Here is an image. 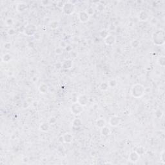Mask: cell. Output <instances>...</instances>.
Here are the masks:
<instances>
[{"instance_id": "7bdbcfd3", "label": "cell", "mask_w": 165, "mask_h": 165, "mask_svg": "<svg viewBox=\"0 0 165 165\" xmlns=\"http://www.w3.org/2000/svg\"><path fill=\"white\" fill-rule=\"evenodd\" d=\"M65 50H66L67 52H70L71 51H72V50H73V49H72V47L70 46V45H68L67 46H66V47L65 49Z\"/></svg>"}, {"instance_id": "44dd1931", "label": "cell", "mask_w": 165, "mask_h": 165, "mask_svg": "<svg viewBox=\"0 0 165 165\" xmlns=\"http://www.w3.org/2000/svg\"><path fill=\"white\" fill-rule=\"evenodd\" d=\"M140 45H141V43H140V41H139V39H133V40L130 42V46L132 49H138V48L140 46Z\"/></svg>"}, {"instance_id": "ac0fdd59", "label": "cell", "mask_w": 165, "mask_h": 165, "mask_svg": "<svg viewBox=\"0 0 165 165\" xmlns=\"http://www.w3.org/2000/svg\"><path fill=\"white\" fill-rule=\"evenodd\" d=\"M101 134L103 137H107L111 134V130L109 127L105 126L101 128Z\"/></svg>"}, {"instance_id": "4dcf8cb0", "label": "cell", "mask_w": 165, "mask_h": 165, "mask_svg": "<svg viewBox=\"0 0 165 165\" xmlns=\"http://www.w3.org/2000/svg\"><path fill=\"white\" fill-rule=\"evenodd\" d=\"M163 116V112L161 109H157L155 112V117L156 119H161Z\"/></svg>"}, {"instance_id": "52a82bcc", "label": "cell", "mask_w": 165, "mask_h": 165, "mask_svg": "<svg viewBox=\"0 0 165 165\" xmlns=\"http://www.w3.org/2000/svg\"><path fill=\"white\" fill-rule=\"evenodd\" d=\"M121 122V118L118 115H113L110 117L108 124H109L110 126H112V127H117L120 125Z\"/></svg>"}, {"instance_id": "9c48e42d", "label": "cell", "mask_w": 165, "mask_h": 165, "mask_svg": "<svg viewBox=\"0 0 165 165\" xmlns=\"http://www.w3.org/2000/svg\"><path fill=\"white\" fill-rule=\"evenodd\" d=\"M104 43L107 46H113L116 43V37L114 35L110 34L107 37L104 39Z\"/></svg>"}, {"instance_id": "484cf974", "label": "cell", "mask_w": 165, "mask_h": 165, "mask_svg": "<svg viewBox=\"0 0 165 165\" xmlns=\"http://www.w3.org/2000/svg\"><path fill=\"white\" fill-rule=\"evenodd\" d=\"M158 65L161 67H164L165 66V57L164 56H161L158 58L157 61Z\"/></svg>"}, {"instance_id": "3957f363", "label": "cell", "mask_w": 165, "mask_h": 165, "mask_svg": "<svg viewBox=\"0 0 165 165\" xmlns=\"http://www.w3.org/2000/svg\"><path fill=\"white\" fill-rule=\"evenodd\" d=\"M61 10L65 15L71 16V15L74 14L76 12V5L74 4L72 2H70V1L65 2Z\"/></svg>"}, {"instance_id": "d4e9b609", "label": "cell", "mask_w": 165, "mask_h": 165, "mask_svg": "<svg viewBox=\"0 0 165 165\" xmlns=\"http://www.w3.org/2000/svg\"><path fill=\"white\" fill-rule=\"evenodd\" d=\"M108 88H109V86H108V82H103L99 86V89L101 91H103V92L108 90Z\"/></svg>"}, {"instance_id": "277c9868", "label": "cell", "mask_w": 165, "mask_h": 165, "mask_svg": "<svg viewBox=\"0 0 165 165\" xmlns=\"http://www.w3.org/2000/svg\"><path fill=\"white\" fill-rule=\"evenodd\" d=\"M36 31H37V27L35 25L29 23L23 27L22 32L26 36L31 37V36H34L36 34Z\"/></svg>"}, {"instance_id": "83f0119b", "label": "cell", "mask_w": 165, "mask_h": 165, "mask_svg": "<svg viewBox=\"0 0 165 165\" xmlns=\"http://www.w3.org/2000/svg\"><path fill=\"white\" fill-rule=\"evenodd\" d=\"M135 151L140 156L142 155H144V154H145V147H143V146H139V147H137L135 148Z\"/></svg>"}, {"instance_id": "e0dca14e", "label": "cell", "mask_w": 165, "mask_h": 165, "mask_svg": "<svg viewBox=\"0 0 165 165\" xmlns=\"http://www.w3.org/2000/svg\"><path fill=\"white\" fill-rule=\"evenodd\" d=\"M49 90V86L45 83H41L38 86V90L41 94H46L48 93Z\"/></svg>"}, {"instance_id": "f1b7e54d", "label": "cell", "mask_w": 165, "mask_h": 165, "mask_svg": "<svg viewBox=\"0 0 165 165\" xmlns=\"http://www.w3.org/2000/svg\"><path fill=\"white\" fill-rule=\"evenodd\" d=\"M85 11L86 12V13L88 14V16H89L90 17L93 16V15L95 14V9L92 6H89V7H88L86 8Z\"/></svg>"}, {"instance_id": "ee69618b", "label": "cell", "mask_w": 165, "mask_h": 165, "mask_svg": "<svg viewBox=\"0 0 165 165\" xmlns=\"http://www.w3.org/2000/svg\"><path fill=\"white\" fill-rule=\"evenodd\" d=\"M70 56H73L72 57L73 58H76L77 57V53L75 51H74V50H72V51H71L70 52Z\"/></svg>"}, {"instance_id": "f546056e", "label": "cell", "mask_w": 165, "mask_h": 165, "mask_svg": "<svg viewBox=\"0 0 165 165\" xmlns=\"http://www.w3.org/2000/svg\"><path fill=\"white\" fill-rule=\"evenodd\" d=\"M64 50L65 49L61 48V46H58L56 47L54 50V52L57 56H60V55H62L64 52Z\"/></svg>"}, {"instance_id": "8fae6325", "label": "cell", "mask_w": 165, "mask_h": 165, "mask_svg": "<svg viewBox=\"0 0 165 165\" xmlns=\"http://www.w3.org/2000/svg\"><path fill=\"white\" fill-rule=\"evenodd\" d=\"M140 159V155L135 150L132 151L128 155V161L132 163H136Z\"/></svg>"}, {"instance_id": "60d3db41", "label": "cell", "mask_w": 165, "mask_h": 165, "mask_svg": "<svg viewBox=\"0 0 165 165\" xmlns=\"http://www.w3.org/2000/svg\"><path fill=\"white\" fill-rule=\"evenodd\" d=\"M115 29H116V26H115L113 24H111L110 25L108 28V30L110 32H113L115 31Z\"/></svg>"}, {"instance_id": "7c38bea8", "label": "cell", "mask_w": 165, "mask_h": 165, "mask_svg": "<svg viewBox=\"0 0 165 165\" xmlns=\"http://www.w3.org/2000/svg\"><path fill=\"white\" fill-rule=\"evenodd\" d=\"M16 11L18 13H23L25 11H27L28 9V5L25 2H19L16 5Z\"/></svg>"}, {"instance_id": "5b68a950", "label": "cell", "mask_w": 165, "mask_h": 165, "mask_svg": "<svg viewBox=\"0 0 165 165\" xmlns=\"http://www.w3.org/2000/svg\"><path fill=\"white\" fill-rule=\"evenodd\" d=\"M70 110L71 113L74 115H80L84 111V106L81 105L78 102L73 103L70 107Z\"/></svg>"}, {"instance_id": "ab89813d", "label": "cell", "mask_w": 165, "mask_h": 165, "mask_svg": "<svg viewBox=\"0 0 165 165\" xmlns=\"http://www.w3.org/2000/svg\"><path fill=\"white\" fill-rule=\"evenodd\" d=\"M65 147H64V146L62 145V143L61 144V145H58V147H57V150H58L59 152H61V153H62V152H64V151H65Z\"/></svg>"}, {"instance_id": "7a4b0ae2", "label": "cell", "mask_w": 165, "mask_h": 165, "mask_svg": "<svg viewBox=\"0 0 165 165\" xmlns=\"http://www.w3.org/2000/svg\"><path fill=\"white\" fill-rule=\"evenodd\" d=\"M146 90L145 86L140 83H135L132 86L130 90V95L133 98L139 99L145 94Z\"/></svg>"}, {"instance_id": "4fadbf2b", "label": "cell", "mask_w": 165, "mask_h": 165, "mask_svg": "<svg viewBox=\"0 0 165 165\" xmlns=\"http://www.w3.org/2000/svg\"><path fill=\"white\" fill-rule=\"evenodd\" d=\"M62 64V68L65 69V70H70V69L72 68L74 66V63L72 59H65L61 63Z\"/></svg>"}, {"instance_id": "f35d334b", "label": "cell", "mask_w": 165, "mask_h": 165, "mask_svg": "<svg viewBox=\"0 0 165 165\" xmlns=\"http://www.w3.org/2000/svg\"><path fill=\"white\" fill-rule=\"evenodd\" d=\"M65 2H63V1H59V2H57L56 3V7H58L59 9H62V8L63 7V5L65 4Z\"/></svg>"}, {"instance_id": "1f68e13d", "label": "cell", "mask_w": 165, "mask_h": 165, "mask_svg": "<svg viewBox=\"0 0 165 165\" xmlns=\"http://www.w3.org/2000/svg\"><path fill=\"white\" fill-rule=\"evenodd\" d=\"M150 23L152 26L155 27L156 26L158 23V19L155 17H151L150 19Z\"/></svg>"}, {"instance_id": "30bf717a", "label": "cell", "mask_w": 165, "mask_h": 165, "mask_svg": "<svg viewBox=\"0 0 165 165\" xmlns=\"http://www.w3.org/2000/svg\"><path fill=\"white\" fill-rule=\"evenodd\" d=\"M150 18L149 13L147 10H142L139 12V14H138V19L139 21L141 22H145L148 21Z\"/></svg>"}, {"instance_id": "4316f807", "label": "cell", "mask_w": 165, "mask_h": 165, "mask_svg": "<svg viewBox=\"0 0 165 165\" xmlns=\"http://www.w3.org/2000/svg\"><path fill=\"white\" fill-rule=\"evenodd\" d=\"M108 84L109 88H114L116 87L117 85V80L115 79H111L108 81Z\"/></svg>"}, {"instance_id": "d6a6232c", "label": "cell", "mask_w": 165, "mask_h": 165, "mask_svg": "<svg viewBox=\"0 0 165 165\" xmlns=\"http://www.w3.org/2000/svg\"><path fill=\"white\" fill-rule=\"evenodd\" d=\"M56 123H57V117H56L52 116L50 117L49 119V123L50 124V125H55Z\"/></svg>"}, {"instance_id": "ba28073f", "label": "cell", "mask_w": 165, "mask_h": 165, "mask_svg": "<svg viewBox=\"0 0 165 165\" xmlns=\"http://www.w3.org/2000/svg\"><path fill=\"white\" fill-rule=\"evenodd\" d=\"M78 17L79 21L82 23H87L90 19V16L86 13L85 10H81V11L79 12Z\"/></svg>"}, {"instance_id": "e575fe53", "label": "cell", "mask_w": 165, "mask_h": 165, "mask_svg": "<svg viewBox=\"0 0 165 165\" xmlns=\"http://www.w3.org/2000/svg\"><path fill=\"white\" fill-rule=\"evenodd\" d=\"M105 6L103 4H98V5L96 6V10L99 12H102L105 10Z\"/></svg>"}, {"instance_id": "d590c367", "label": "cell", "mask_w": 165, "mask_h": 165, "mask_svg": "<svg viewBox=\"0 0 165 165\" xmlns=\"http://www.w3.org/2000/svg\"><path fill=\"white\" fill-rule=\"evenodd\" d=\"M160 161L162 164H165V154H164V150H162L161 152V154H160Z\"/></svg>"}, {"instance_id": "9a60e30c", "label": "cell", "mask_w": 165, "mask_h": 165, "mask_svg": "<svg viewBox=\"0 0 165 165\" xmlns=\"http://www.w3.org/2000/svg\"><path fill=\"white\" fill-rule=\"evenodd\" d=\"M95 125L96 126L97 128H101L104 126H106V121L105 120V119H104L103 117H100L98 118V119H96V122H95Z\"/></svg>"}, {"instance_id": "cb8c5ba5", "label": "cell", "mask_w": 165, "mask_h": 165, "mask_svg": "<svg viewBox=\"0 0 165 165\" xmlns=\"http://www.w3.org/2000/svg\"><path fill=\"white\" fill-rule=\"evenodd\" d=\"M5 25L6 27H10L12 28L11 27H12L14 25V21L12 18L11 17H8L5 19Z\"/></svg>"}, {"instance_id": "5bb4252c", "label": "cell", "mask_w": 165, "mask_h": 165, "mask_svg": "<svg viewBox=\"0 0 165 165\" xmlns=\"http://www.w3.org/2000/svg\"><path fill=\"white\" fill-rule=\"evenodd\" d=\"M62 137H63V143L70 144L73 142L74 136L70 133H65L62 135Z\"/></svg>"}, {"instance_id": "b9f144b4", "label": "cell", "mask_w": 165, "mask_h": 165, "mask_svg": "<svg viewBox=\"0 0 165 165\" xmlns=\"http://www.w3.org/2000/svg\"><path fill=\"white\" fill-rule=\"evenodd\" d=\"M67 45L68 44L66 43V41H61L60 43H59V46H61V47L64 49L67 46Z\"/></svg>"}, {"instance_id": "74e56055", "label": "cell", "mask_w": 165, "mask_h": 165, "mask_svg": "<svg viewBox=\"0 0 165 165\" xmlns=\"http://www.w3.org/2000/svg\"><path fill=\"white\" fill-rule=\"evenodd\" d=\"M50 4H51V2L49 0H43L41 2V5L43 7H49Z\"/></svg>"}, {"instance_id": "ffe728a7", "label": "cell", "mask_w": 165, "mask_h": 165, "mask_svg": "<svg viewBox=\"0 0 165 165\" xmlns=\"http://www.w3.org/2000/svg\"><path fill=\"white\" fill-rule=\"evenodd\" d=\"M49 28L52 30H56L59 27V22L57 20H54L49 23Z\"/></svg>"}, {"instance_id": "836d02e7", "label": "cell", "mask_w": 165, "mask_h": 165, "mask_svg": "<svg viewBox=\"0 0 165 165\" xmlns=\"http://www.w3.org/2000/svg\"><path fill=\"white\" fill-rule=\"evenodd\" d=\"M16 34V30L14 28H9L7 30V34L10 36H14Z\"/></svg>"}, {"instance_id": "d6986e66", "label": "cell", "mask_w": 165, "mask_h": 165, "mask_svg": "<svg viewBox=\"0 0 165 165\" xmlns=\"http://www.w3.org/2000/svg\"><path fill=\"white\" fill-rule=\"evenodd\" d=\"M72 124L74 128H78L81 127V126L83 125V121H82L81 119H79V118H75V119H74V120L72 121Z\"/></svg>"}, {"instance_id": "8d00e7d4", "label": "cell", "mask_w": 165, "mask_h": 165, "mask_svg": "<svg viewBox=\"0 0 165 165\" xmlns=\"http://www.w3.org/2000/svg\"><path fill=\"white\" fill-rule=\"evenodd\" d=\"M12 45L10 42H6L3 45V47L6 50H10L12 49Z\"/></svg>"}, {"instance_id": "6da1fadb", "label": "cell", "mask_w": 165, "mask_h": 165, "mask_svg": "<svg viewBox=\"0 0 165 165\" xmlns=\"http://www.w3.org/2000/svg\"><path fill=\"white\" fill-rule=\"evenodd\" d=\"M152 43L155 46H162L165 43V33L163 29L154 32L152 36Z\"/></svg>"}, {"instance_id": "7402d4cb", "label": "cell", "mask_w": 165, "mask_h": 165, "mask_svg": "<svg viewBox=\"0 0 165 165\" xmlns=\"http://www.w3.org/2000/svg\"><path fill=\"white\" fill-rule=\"evenodd\" d=\"M12 58L11 55L9 53H7V54H3V56H2V60L3 63H9V62L12 60Z\"/></svg>"}, {"instance_id": "2e32d148", "label": "cell", "mask_w": 165, "mask_h": 165, "mask_svg": "<svg viewBox=\"0 0 165 165\" xmlns=\"http://www.w3.org/2000/svg\"><path fill=\"white\" fill-rule=\"evenodd\" d=\"M50 128V125L49 122H43L39 125V129L43 132H49Z\"/></svg>"}, {"instance_id": "8992f818", "label": "cell", "mask_w": 165, "mask_h": 165, "mask_svg": "<svg viewBox=\"0 0 165 165\" xmlns=\"http://www.w3.org/2000/svg\"><path fill=\"white\" fill-rule=\"evenodd\" d=\"M90 98L86 94H81L78 96L77 102L83 106H85L89 103Z\"/></svg>"}, {"instance_id": "603a6c76", "label": "cell", "mask_w": 165, "mask_h": 165, "mask_svg": "<svg viewBox=\"0 0 165 165\" xmlns=\"http://www.w3.org/2000/svg\"><path fill=\"white\" fill-rule=\"evenodd\" d=\"M99 36H100L102 39H105L106 37H107L108 35L110 34L109 31L108 30V29H102V30H101L99 32Z\"/></svg>"}]
</instances>
